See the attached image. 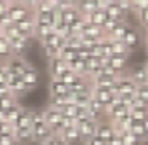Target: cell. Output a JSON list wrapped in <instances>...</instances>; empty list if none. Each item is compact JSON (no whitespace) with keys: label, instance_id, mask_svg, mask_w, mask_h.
Here are the masks:
<instances>
[{"label":"cell","instance_id":"1","mask_svg":"<svg viewBox=\"0 0 148 145\" xmlns=\"http://www.w3.org/2000/svg\"><path fill=\"white\" fill-rule=\"evenodd\" d=\"M42 112H44V119H45L47 126L51 128L52 135H59V133L63 131V124H61L63 115H61V112L56 110V108H52V107H49V105H47Z\"/></svg>","mask_w":148,"mask_h":145},{"label":"cell","instance_id":"2","mask_svg":"<svg viewBox=\"0 0 148 145\" xmlns=\"http://www.w3.org/2000/svg\"><path fill=\"white\" fill-rule=\"evenodd\" d=\"M115 96H125V95H136V84L129 79V75H120L115 84L110 89Z\"/></svg>","mask_w":148,"mask_h":145},{"label":"cell","instance_id":"3","mask_svg":"<svg viewBox=\"0 0 148 145\" xmlns=\"http://www.w3.org/2000/svg\"><path fill=\"white\" fill-rule=\"evenodd\" d=\"M7 12H9L12 23H19V21H23V19H26V18H30L33 14V11L28 6H25L23 2H12V4H9L7 6Z\"/></svg>","mask_w":148,"mask_h":145},{"label":"cell","instance_id":"4","mask_svg":"<svg viewBox=\"0 0 148 145\" xmlns=\"http://www.w3.org/2000/svg\"><path fill=\"white\" fill-rule=\"evenodd\" d=\"M5 66H7V70L11 72L12 75L21 77V74H23L26 68H30L32 65H30L23 56H12V58H9V59L5 61Z\"/></svg>","mask_w":148,"mask_h":145},{"label":"cell","instance_id":"5","mask_svg":"<svg viewBox=\"0 0 148 145\" xmlns=\"http://www.w3.org/2000/svg\"><path fill=\"white\" fill-rule=\"evenodd\" d=\"M92 100H96L99 105L105 107V110L113 103L115 100V95L110 91V89H105V88H94L92 86Z\"/></svg>","mask_w":148,"mask_h":145},{"label":"cell","instance_id":"6","mask_svg":"<svg viewBox=\"0 0 148 145\" xmlns=\"http://www.w3.org/2000/svg\"><path fill=\"white\" fill-rule=\"evenodd\" d=\"M47 68H49V74H51V79H58L63 72H66L68 70V63L63 59V58H59V56H56V58H49V63H47Z\"/></svg>","mask_w":148,"mask_h":145},{"label":"cell","instance_id":"7","mask_svg":"<svg viewBox=\"0 0 148 145\" xmlns=\"http://www.w3.org/2000/svg\"><path fill=\"white\" fill-rule=\"evenodd\" d=\"M129 115H131L132 121L143 122V121L148 117V105H145L143 102H139L138 98H134V103H132V107L129 108Z\"/></svg>","mask_w":148,"mask_h":145},{"label":"cell","instance_id":"8","mask_svg":"<svg viewBox=\"0 0 148 145\" xmlns=\"http://www.w3.org/2000/svg\"><path fill=\"white\" fill-rule=\"evenodd\" d=\"M127 75H129V79H131L136 86L148 84V70H146L145 65H138V66H134Z\"/></svg>","mask_w":148,"mask_h":145},{"label":"cell","instance_id":"9","mask_svg":"<svg viewBox=\"0 0 148 145\" xmlns=\"http://www.w3.org/2000/svg\"><path fill=\"white\" fill-rule=\"evenodd\" d=\"M21 81H23V84H25L26 91L35 89V86L38 84V72H37L33 66L26 68V70L23 72V74H21Z\"/></svg>","mask_w":148,"mask_h":145},{"label":"cell","instance_id":"10","mask_svg":"<svg viewBox=\"0 0 148 145\" xmlns=\"http://www.w3.org/2000/svg\"><path fill=\"white\" fill-rule=\"evenodd\" d=\"M16 26H18V30H19V33L23 35V37H26V39H33V35H35V19H33V14L30 16V18H26V19H23V21H19V23H14Z\"/></svg>","mask_w":148,"mask_h":145},{"label":"cell","instance_id":"11","mask_svg":"<svg viewBox=\"0 0 148 145\" xmlns=\"http://www.w3.org/2000/svg\"><path fill=\"white\" fill-rule=\"evenodd\" d=\"M9 46H11V51H12V56H23L25 51L28 49L30 46V39H25V37H14L11 40H7Z\"/></svg>","mask_w":148,"mask_h":145},{"label":"cell","instance_id":"12","mask_svg":"<svg viewBox=\"0 0 148 145\" xmlns=\"http://www.w3.org/2000/svg\"><path fill=\"white\" fill-rule=\"evenodd\" d=\"M117 75H124L125 66H127V56H110L106 63Z\"/></svg>","mask_w":148,"mask_h":145},{"label":"cell","instance_id":"13","mask_svg":"<svg viewBox=\"0 0 148 145\" xmlns=\"http://www.w3.org/2000/svg\"><path fill=\"white\" fill-rule=\"evenodd\" d=\"M106 12H105V9L103 7H99V9H96V11H92L91 14H87V16H84V19L87 21V23H91V25H94V26H103V23L106 21Z\"/></svg>","mask_w":148,"mask_h":145},{"label":"cell","instance_id":"14","mask_svg":"<svg viewBox=\"0 0 148 145\" xmlns=\"http://www.w3.org/2000/svg\"><path fill=\"white\" fill-rule=\"evenodd\" d=\"M122 42H124V46L129 49V52L132 51V49H136L138 47V44H139V32L136 30V28H129L127 30V33L124 35V39H122Z\"/></svg>","mask_w":148,"mask_h":145},{"label":"cell","instance_id":"15","mask_svg":"<svg viewBox=\"0 0 148 145\" xmlns=\"http://www.w3.org/2000/svg\"><path fill=\"white\" fill-rule=\"evenodd\" d=\"M75 7H77V11H79L82 16H87V14H91L92 11L99 9V2H98V0H77Z\"/></svg>","mask_w":148,"mask_h":145},{"label":"cell","instance_id":"16","mask_svg":"<svg viewBox=\"0 0 148 145\" xmlns=\"http://www.w3.org/2000/svg\"><path fill=\"white\" fill-rule=\"evenodd\" d=\"M59 12V19L64 23V25H71V23H75L77 19L82 18V14L77 11V7H70V9H64V11H58Z\"/></svg>","mask_w":148,"mask_h":145},{"label":"cell","instance_id":"17","mask_svg":"<svg viewBox=\"0 0 148 145\" xmlns=\"http://www.w3.org/2000/svg\"><path fill=\"white\" fill-rule=\"evenodd\" d=\"M14 138L18 142V145H26L33 142V135H32V128H16L14 129Z\"/></svg>","mask_w":148,"mask_h":145},{"label":"cell","instance_id":"18","mask_svg":"<svg viewBox=\"0 0 148 145\" xmlns=\"http://www.w3.org/2000/svg\"><path fill=\"white\" fill-rule=\"evenodd\" d=\"M59 136L68 143V145H73V143H77L80 142V133H79V128L77 126H71V128H66L59 133Z\"/></svg>","mask_w":148,"mask_h":145},{"label":"cell","instance_id":"19","mask_svg":"<svg viewBox=\"0 0 148 145\" xmlns=\"http://www.w3.org/2000/svg\"><path fill=\"white\" fill-rule=\"evenodd\" d=\"M49 95L51 96L68 95V86L63 81H59V79H51V82H49Z\"/></svg>","mask_w":148,"mask_h":145},{"label":"cell","instance_id":"20","mask_svg":"<svg viewBox=\"0 0 148 145\" xmlns=\"http://www.w3.org/2000/svg\"><path fill=\"white\" fill-rule=\"evenodd\" d=\"M87 115H89V119H92V121L99 122L101 115H105V107H103V105H99L96 100H91V102H89V105H87Z\"/></svg>","mask_w":148,"mask_h":145},{"label":"cell","instance_id":"21","mask_svg":"<svg viewBox=\"0 0 148 145\" xmlns=\"http://www.w3.org/2000/svg\"><path fill=\"white\" fill-rule=\"evenodd\" d=\"M14 129L16 128H32V110L30 108H21V112H19V115H18V119L14 121Z\"/></svg>","mask_w":148,"mask_h":145},{"label":"cell","instance_id":"22","mask_svg":"<svg viewBox=\"0 0 148 145\" xmlns=\"http://www.w3.org/2000/svg\"><path fill=\"white\" fill-rule=\"evenodd\" d=\"M103 9H105V12H106L108 18H112L115 21H125V12L120 9V6L117 2H113V4H110V6H106Z\"/></svg>","mask_w":148,"mask_h":145},{"label":"cell","instance_id":"23","mask_svg":"<svg viewBox=\"0 0 148 145\" xmlns=\"http://www.w3.org/2000/svg\"><path fill=\"white\" fill-rule=\"evenodd\" d=\"M129 28H131V25H129L127 21H122V23H119V25L112 30V33H110L106 39H110V40H122Z\"/></svg>","mask_w":148,"mask_h":145},{"label":"cell","instance_id":"24","mask_svg":"<svg viewBox=\"0 0 148 145\" xmlns=\"http://www.w3.org/2000/svg\"><path fill=\"white\" fill-rule=\"evenodd\" d=\"M96 135H98L99 138H103L105 142H108V140L115 135V129H113L112 122H98V131H96Z\"/></svg>","mask_w":148,"mask_h":145},{"label":"cell","instance_id":"25","mask_svg":"<svg viewBox=\"0 0 148 145\" xmlns=\"http://www.w3.org/2000/svg\"><path fill=\"white\" fill-rule=\"evenodd\" d=\"M129 133H132V135L141 142V143L148 142V138H146V131H145V126H143V122H139V121H134V122H132V126H131Z\"/></svg>","mask_w":148,"mask_h":145},{"label":"cell","instance_id":"26","mask_svg":"<svg viewBox=\"0 0 148 145\" xmlns=\"http://www.w3.org/2000/svg\"><path fill=\"white\" fill-rule=\"evenodd\" d=\"M68 70H71L73 74H77L79 77H86V61L75 58V59H71L68 63Z\"/></svg>","mask_w":148,"mask_h":145},{"label":"cell","instance_id":"27","mask_svg":"<svg viewBox=\"0 0 148 145\" xmlns=\"http://www.w3.org/2000/svg\"><path fill=\"white\" fill-rule=\"evenodd\" d=\"M9 58H12V51H11V46L7 42L5 37L0 35V63H5Z\"/></svg>","mask_w":148,"mask_h":145},{"label":"cell","instance_id":"28","mask_svg":"<svg viewBox=\"0 0 148 145\" xmlns=\"http://www.w3.org/2000/svg\"><path fill=\"white\" fill-rule=\"evenodd\" d=\"M112 46V56H129V49L124 46L122 40H110Z\"/></svg>","mask_w":148,"mask_h":145},{"label":"cell","instance_id":"29","mask_svg":"<svg viewBox=\"0 0 148 145\" xmlns=\"http://www.w3.org/2000/svg\"><path fill=\"white\" fill-rule=\"evenodd\" d=\"M59 58H63L66 63H70L71 59H75L77 58V49H73V47H70V46H63L61 47V51H59Z\"/></svg>","mask_w":148,"mask_h":145},{"label":"cell","instance_id":"30","mask_svg":"<svg viewBox=\"0 0 148 145\" xmlns=\"http://www.w3.org/2000/svg\"><path fill=\"white\" fill-rule=\"evenodd\" d=\"M14 103H18V98L14 95H4V96H0V112H4L5 108H9Z\"/></svg>","mask_w":148,"mask_h":145},{"label":"cell","instance_id":"31","mask_svg":"<svg viewBox=\"0 0 148 145\" xmlns=\"http://www.w3.org/2000/svg\"><path fill=\"white\" fill-rule=\"evenodd\" d=\"M139 102H143L145 105H148V84H141L136 86V95H134Z\"/></svg>","mask_w":148,"mask_h":145},{"label":"cell","instance_id":"32","mask_svg":"<svg viewBox=\"0 0 148 145\" xmlns=\"http://www.w3.org/2000/svg\"><path fill=\"white\" fill-rule=\"evenodd\" d=\"M58 79H59V81H63L66 86H71L73 82H75V81L79 79V75H77V74H73L71 70H66V72H63V74H61Z\"/></svg>","mask_w":148,"mask_h":145},{"label":"cell","instance_id":"33","mask_svg":"<svg viewBox=\"0 0 148 145\" xmlns=\"http://www.w3.org/2000/svg\"><path fill=\"white\" fill-rule=\"evenodd\" d=\"M120 136H122V142H124V145H143L132 133H129V131H124V133H120Z\"/></svg>","mask_w":148,"mask_h":145},{"label":"cell","instance_id":"34","mask_svg":"<svg viewBox=\"0 0 148 145\" xmlns=\"http://www.w3.org/2000/svg\"><path fill=\"white\" fill-rule=\"evenodd\" d=\"M136 18H138V23L143 26V30H146V28H148V7L138 11V12H136Z\"/></svg>","mask_w":148,"mask_h":145},{"label":"cell","instance_id":"35","mask_svg":"<svg viewBox=\"0 0 148 145\" xmlns=\"http://www.w3.org/2000/svg\"><path fill=\"white\" fill-rule=\"evenodd\" d=\"M9 25H12V19H11L9 12H7V11H4V12H0V30H4V28H7Z\"/></svg>","mask_w":148,"mask_h":145},{"label":"cell","instance_id":"36","mask_svg":"<svg viewBox=\"0 0 148 145\" xmlns=\"http://www.w3.org/2000/svg\"><path fill=\"white\" fill-rule=\"evenodd\" d=\"M42 145H68V143H66L59 135H52V136H51L47 142H44Z\"/></svg>","mask_w":148,"mask_h":145},{"label":"cell","instance_id":"37","mask_svg":"<svg viewBox=\"0 0 148 145\" xmlns=\"http://www.w3.org/2000/svg\"><path fill=\"white\" fill-rule=\"evenodd\" d=\"M106 145H124V142H122V136L119 135V133H115L108 142H106Z\"/></svg>","mask_w":148,"mask_h":145},{"label":"cell","instance_id":"38","mask_svg":"<svg viewBox=\"0 0 148 145\" xmlns=\"http://www.w3.org/2000/svg\"><path fill=\"white\" fill-rule=\"evenodd\" d=\"M86 145H106V142H105L103 138H99L98 135H94L91 140H87V142H86Z\"/></svg>","mask_w":148,"mask_h":145},{"label":"cell","instance_id":"39","mask_svg":"<svg viewBox=\"0 0 148 145\" xmlns=\"http://www.w3.org/2000/svg\"><path fill=\"white\" fill-rule=\"evenodd\" d=\"M99 2V7H106V6H110V4H113V2H117V0H98Z\"/></svg>","mask_w":148,"mask_h":145},{"label":"cell","instance_id":"40","mask_svg":"<svg viewBox=\"0 0 148 145\" xmlns=\"http://www.w3.org/2000/svg\"><path fill=\"white\" fill-rule=\"evenodd\" d=\"M143 126H145V131H146V138H148V117L143 121Z\"/></svg>","mask_w":148,"mask_h":145},{"label":"cell","instance_id":"41","mask_svg":"<svg viewBox=\"0 0 148 145\" xmlns=\"http://www.w3.org/2000/svg\"><path fill=\"white\" fill-rule=\"evenodd\" d=\"M145 44H148V28L145 30Z\"/></svg>","mask_w":148,"mask_h":145},{"label":"cell","instance_id":"42","mask_svg":"<svg viewBox=\"0 0 148 145\" xmlns=\"http://www.w3.org/2000/svg\"><path fill=\"white\" fill-rule=\"evenodd\" d=\"M146 52H148V44H146Z\"/></svg>","mask_w":148,"mask_h":145}]
</instances>
